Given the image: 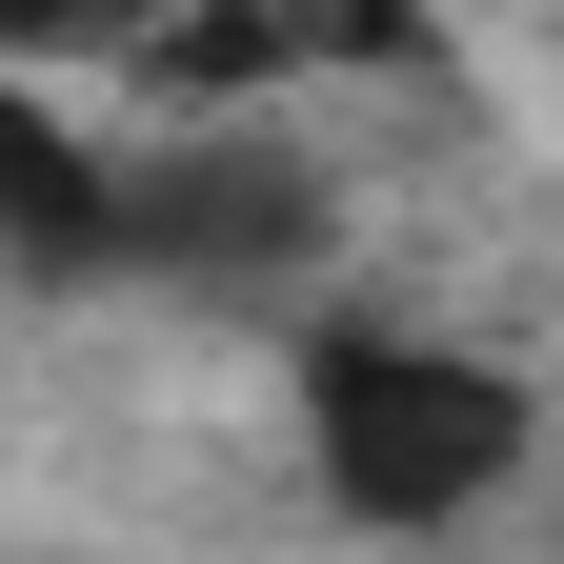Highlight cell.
<instances>
[{
    "mask_svg": "<svg viewBox=\"0 0 564 564\" xmlns=\"http://www.w3.org/2000/svg\"><path fill=\"white\" fill-rule=\"evenodd\" d=\"M0 202H21V282H101L121 262V182L61 121H0Z\"/></svg>",
    "mask_w": 564,
    "mask_h": 564,
    "instance_id": "cell-4",
    "label": "cell"
},
{
    "mask_svg": "<svg viewBox=\"0 0 564 564\" xmlns=\"http://www.w3.org/2000/svg\"><path fill=\"white\" fill-rule=\"evenodd\" d=\"M0 21H21V41H162L182 0H0Z\"/></svg>",
    "mask_w": 564,
    "mask_h": 564,
    "instance_id": "cell-5",
    "label": "cell"
},
{
    "mask_svg": "<svg viewBox=\"0 0 564 564\" xmlns=\"http://www.w3.org/2000/svg\"><path fill=\"white\" fill-rule=\"evenodd\" d=\"M282 61H423V21L403 0H182V21L141 41V82L242 101V82H282Z\"/></svg>",
    "mask_w": 564,
    "mask_h": 564,
    "instance_id": "cell-3",
    "label": "cell"
},
{
    "mask_svg": "<svg viewBox=\"0 0 564 564\" xmlns=\"http://www.w3.org/2000/svg\"><path fill=\"white\" fill-rule=\"evenodd\" d=\"M303 444H323L343 524H464L524 464V383L464 364V343H323L303 364Z\"/></svg>",
    "mask_w": 564,
    "mask_h": 564,
    "instance_id": "cell-1",
    "label": "cell"
},
{
    "mask_svg": "<svg viewBox=\"0 0 564 564\" xmlns=\"http://www.w3.org/2000/svg\"><path fill=\"white\" fill-rule=\"evenodd\" d=\"M121 242L162 262V282H303V262L343 242V202H323L303 141H262V121H182L162 162L121 182Z\"/></svg>",
    "mask_w": 564,
    "mask_h": 564,
    "instance_id": "cell-2",
    "label": "cell"
}]
</instances>
